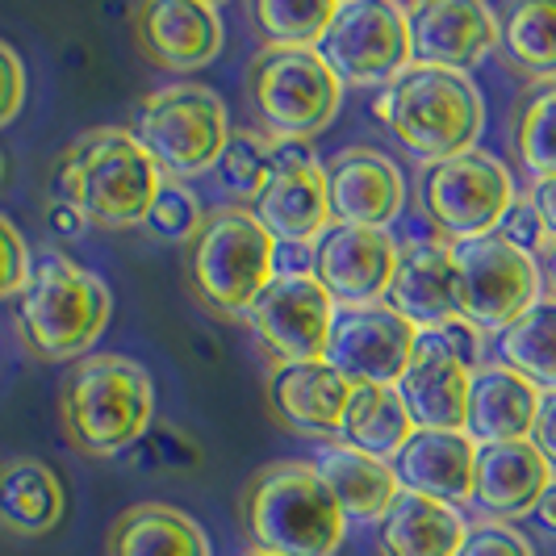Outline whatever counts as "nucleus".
<instances>
[{"label":"nucleus","mask_w":556,"mask_h":556,"mask_svg":"<svg viewBox=\"0 0 556 556\" xmlns=\"http://www.w3.org/2000/svg\"><path fill=\"white\" fill-rule=\"evenodd\" d=\"M164 172L126 126L84 130L51 167V201H67L88 226L130 230L147 223Z\"/></svg>","instance_id":"f257e3e1"},{"label":"nucleus","mask_w":556,"mask_h":556,"mask_svg":"<svg viewBox=\"0 0 556 556\" xmlns=\"http://www.w3.org/2000/svg\"><path fill=\"white\" fill-rule=\"evenodd\" d=\"M59 418L67 444L84 456H122L151 431L155 386L130 356L92 352L67 368L59 393Z\"/></svg>","instance_id":"f03ea898"},{"label":"nucleus","mask_w":556,"mask_h":556,"mask_svg":"<svg viewBox=\"0 0 556 556\" xmlns=\"http://www.w3.org/2000/svg\"><path fill=\"white\" fill-rule=\"evenodd\" d=\"M372 113L422 164L477 151V139L485 130V101L477 84L465 72L422 63H410L397 80L386 84Z\"/></svg>","instance_id":"7ed1b4c3"},{"label":"nucleus","mask_w":556,"mask_h":556,"mask_svg":"<svg viewBox=\"0 0 556 556\" xmlns=\"http://www.w3.org/2000/svg\"><path fill=\"white\" fill-rule=\"evenodd\" d=\"M239 519L251 548L273 556H331L348 528L327 481L302 460H277L251 477L239 498Z\"/></svg>","instance_id":"20e7f679"},{"label":"nucleus","mask_w":556,"mask_h":556,"mask_svg":"<svg viewBox=\"0 0 556 556\" xmlns=\"http://www.w3.org/2000/svg\"><path fill=\"white\" fill-rule=\"evenodd\" d=\"M110 289L67 255H42L17 298V334L34 361L63 364L92 356V343L110 327Z\"/></svg>","instance_id":"39448f33"},{"label":"nucleus","mask_w":556,"mask_h":556,"mask_svg":"<svg viewBox=\"0 0 556 556\" xmlns=\"http://www.w3.org/2000/svg\"><path fill=\"white\" fill-rule=\"evenodd\" d=\"M277 239L264 223L243 210L226 205L201 218L197 235L189 239V285L197 302H205L218 314H248L260 293L277 280L273 273Z\"/></svg>","instance_id":"423d86ee"},{"label":"nucleus","mask_w":556,"mask_h":556,"mask_svg":"<svg viewBox=\"0 0 556 556\" xmlns=\"http://www.w3.org/2000/svg\"><path fill=\"white\" fill-rule=\"evenodd\" d=\"M248 101L264 139L314 142L339 113L343 84L318 47H264L248 63Z\"/></svg>","instance_id":"0eeeda50"},{"label":"nucleus","mask_w":556,"mask_h":556,"mask_svg":"<svg viewBox=\"0 0 556 556\" xmlns=\"http://www.w3.org/2000/svg\"><path fill=\"white\" fill-rule=\"evenodd\" d=\"M135 139L160 164L164 180H193L218 167L230 139L223 97L205 84H167L142 97Z\"/></svg>","instance_id":"6e6552de"},{"label":"nucleus","mask_w":556,"mask_h":556,"mask_svg":"<svg viewBox=\"0 0 556 556\" xmlns=\"http://www.w3.org/2000/svg\"><path fill=\"white\" fill-rule=\"evenodd\" d=\"M515 180L502 160L490 151H465L456 160L427 164L418 176V205L422 218L435 226L447 243H469L494 235L502 214L515 205Z\"/></svg>","instance_id":"1a4fd4ad"},{"label":"nucleus","mask_w":556,"mask_h":556,"mask_svg":"<svg viewBox=\"0 0 556 556\" xmlns=\"http://www.w3.org/2000/svg\"><path fill=\"white\" fill-rule=\"evenodd\" d=\"M456 264V314L477 331H506L540 298V264L498 235L452 243Z\"/></svg>","instance_id":"9d476101"},{"label":"nucleus","mask_w":556,"mask_h":556,"mask_svg":"<svg viewBox=\"0 0 556 556\" xmlns=\"http://www.w3.org/2000/svg\"><path fill=\"white\" fill-rule=\"evenodd\" d=\"M318 55L331 63L339 84H390L410 59V26L406 9L390 0H343L334 9L331 29L318 42Z\"/></svg>","instance_id":"9b49d317"},{"label":"nucleus","mask_w":556,"mask_h":556,"mask_svg":"<svg viewBox=\"0 0 556 556\" xmlns=\"http://www.w3.org/2000/svg\"><path fill=\"white\" fill-rule=\"evenodd\" d=\"M334 314V298L314 277H277L248 309V323L268 368H280L323 361Z\"/></svg>","instance_id":"f8f14e48"},{"label":"nucleus","mask_w":556,"mask_h":556,"mask_svg":"<svg viewBox=\"0 0 556 556\" xmlns=\"http://www.w3.org/2000/svg\"><path fill=\"white\" fill-rule=\"evenodd\" d=\"M418 343V327H410L390 306H361L334 314L327 356L334 372L356 390V386H390L397 390L402 372L410 368Z\"/></svg>","instance_id":"ddd939ff"},{"label":"nucleus","mask_w":556,"mask_h":556,"mask_svg":"<svg viewBox=\"0 0 556 556\" xmlns=\"http://www.w3.org/2000/svg\"><path fill=\"white\" fill-rule=\"evenodd\" d=\"M277 243L314 248L331 226L327 205V167L318 164L309 142H273V176L251 210Z\"/></svg>","instance_id":"4468645a"},{"label":"nucleus","mask_w":556,"mask_h":556,"mask_svg":"<svg viewBox=\"0 0 556 556\" xmlns=\"http://www.w3.org/2000/svg\"><path fill=\"white\" fill-rule=\"evenodd\" d=\"M410 59L422 67L465 72L498 51L502 26L481 0H418L406 9Z\"/></svg>","instance_id":"2eb2a0df"},{"label":"nucleus","mask_w":556,"mask_h":556,"mask_svg":"<svg viewBox=\"0 0 556 556\" xmlns=\"http://www.w3.org/2000/svg\"><path fill=\"white\" fill-rule=\"evenodd\" d=\"M397 268V243L368 226H327L314 243V280L348 309L386 306Z\"/></svg>","instance_id":"dca6fc26"},{"label":"nucleus","mask_w":556,"mask_h":556,"mask_svg":"<svg viewBox=\"0 0 556 556\" xmlns=\"http://www.w3.org/2000/svg\"><path fill=\"white\" fill-rule=\"evenodd\" d=\"M130 34L164 72H201L223 55V13L210 0H142L130 13Z\"/></svg>","instance_id":"f3484780"},{"label":"nucleus","mask_w":556,"mask_h":556,"mask_svg":"<svg viewBox=\"0 0 556 556\" xmlns=\"http://www.w3.org/2000/svg\"><path fill=\"white\" fill-rule=\"evenodd\" d=\"M327 167V205L334 226L386 230L406 205V180L390 155L372 147H343Z\"/></svg>","instance_id":"a211bd4d"},{"label":"nucleus","mask_w":556,"mask_h":556,"mask_svg":"<svg viewBox=\"0 0 556 556\" xmlns=\"http://www.w3.org/2000/svg\"><path fill=\"white\" fill-rule=\"evenodd\" d=\"M469 381H473V372L447 352L440 334L431 327L418 331L410 368L397 381V397L415 422V431H465Z\"/></svg>","instance_id":"6ab92c4d"},{"label":"nucleus","mask_w":556,"mask_h":556,"mask_svg":"<svg viewBox=\"0 0 556 556\" xmlns=\"http://www.w3.org/2000/svg\"><path fill=\"white\" fill-rule=\"evenodd\" d=\"M352 402V386L327 361L280 364L268 372V415L306 440H334Z\"/></svg>","instance_id":"aec40b11"},{"label":"nucleus","mask_w":556,"mask_h":556,"mask_svg":"<svg viewBox=\"0 0 556 556\" xmlns=\"http://www.w3.org/2000/svg\"><path fill=\"white\" fill-rule=\"evenodd\" d=\"M397 490L435 502H473L477 444L465 431H415L390 460Z\"/></svg>","instance_id":"412c9836"},{"label":"nucleus","mask_w":556,"mask_h":556,"mask_svg":"<svg viewBox=\"0 0 556 556\" xmlns=\"http://www.w3.org/2000/svg\"><path fill=\"white\" fill-rule=\"evenodd\" d=\"M386 306L418 331L456 318V264H452L447 239L435 235V239H415L397 248V268H393Z\"/></svg>","instance_id":"4be33fe9"},{"label":"nucleus","mask_w":556,"mask_h":556,"mask_svg":"<svg viewBox=\"0 0 556 556\" xmlns=\"http://www.w3.org/2000/svg\"><path fill=\"white\" fill-rule=\"evenodd\" d=\"M548 460L535 452L531 440H510V444H477V477L473 502L490 510L498 523L531 515L540 494L553 485Z\"/></svg>","instance_id":"5701e85b"},{"label":"nucleus","mask_w":556,"mask_h":556,"mask_svg":"<svg viewBox=\"0 0 556 556\" xmlns=\"http://www.w3.org/2000/svg\"><path fill=\"white\" fill-rule=\"evenodd\" d=\"M544 393L519 377L506 364H481L469 381V418L465 435L473 444H510V440H531V427L540 415Z\"/></svg>","instance_id":"b1692460"},{"label":"nucleus","mask_w":556,"mask_h":556,"mask_svg":"<svg viewBox=\"0 0 556 556\" xmlns=\"http://www.w3.org/2000/svg\"><path fill=\"white\" fill-rule=\"evenodd\" d=\"M314 469L327 481V490L334 494L339 510L352 515V519H381L393 506V498L402 494L390 460H377V456L343 444V440H331V444L323 447Z\"/></svg>","instance_id":"393cba45"},{"label":"nucleus","mask_w":556,"mask_h":556,"mask_svg":"<svg viewBox=\"0 0 556 556\" xmlns=\"http://www.w3.org/2000/svg\"><path fill=\"white\" fill-rule=\"evenodd\" d=\"M381 548L386 556H456L465 544V519L456 506L422 494H397L381 515Z\"/></svg>","instance_id":"a878e982"},{"label":"nucleus","mask_w":556,"mask_h":556,"mask_svg":"<svg viewBox=\"0 0 556 556\" xmlns=\"http://www.w3.org/2000/svg\"><path fill=\"white\" fill-rule=\"evenodd\" d=\"M110 556H210V540L185 510L142 502L117 515L110 528Z\"/></svg>","instance_id":"bb28decb"},{"label":"nucleus","mask_w":556,"mask_h":556,"mask_svg":"<svg viewBox=\"0 0 556 556\" xmlns=\"http://www.w3.org/2000/svg\"><path fill=\"white\" fill-rule=\"evenodd\" d=\"M63 519V485L51 465L17 456L0 465V523L17 535H47Z\"/></svg>","instance_id":"cd10ccee"},{"label":"nucleus","mask_w":556,"mask_h":556,"mask_svg":"<svg viewBox=\"0 0 556 556\" xmlns=\"http://www.w3.org/2000/svg\"><path fill=\"white\" fill-rule=\"evenodd\" d=\"M339 435H343V444L361 447L377 460H393L406 447V440L415 435V422L406 415L397 390H390V386H356Z\"/></svg>","instance_id":"c85d7f7f"},{"label":"nucleus","mask_w":556,"mask_h":556,"mask_svg":"<svg viewBox=\"0 0 556 556\" xmlns=\"http://www.w3.org/2000/svg\"><path fill=\"white\" fill-rule=\"evenodd\" d=\"M498 356L506 368L528 377L540 393L556 390V298H535L506 331L498 334Z\"/></svg>","instance_id":"c756f323"},{"label":"nucleus","mask_w":556,"mask_h":556,"mask_svg":"<svg viewBox=\"0 0 556 556\" xmlns=\"http://www.w3.org/2000/svg\"><path fill=\"white\" fill-rule=\"evenodd\" d=\"M502 59L535 84L556 80V0H523L502 22Z\"/></svg>","instance_id":"7c9ffc66"},{"label":"nucleus","mask_w":556,"mask_h":556,"mask_svg":"<svg viewBox=\"0 0 556 556\" xmlns=\"http://www.w3.org/2000/svg\"><path fill=\"white\" fill-rule=\"evenodd\" d=\"M515 160L535 180L556 176V80L535 84L515 110Z\"/></svg>","instance_id":"2f4dec72"},{"label":"nucleus","mask_w":556,"mask_h":556,"mask_svg":"<svg viewBox=\"0 0 556 556\" xmlns=\"http://www.w3.org/2000/svg\"><path fill=\"white\" fill-rule=\"evenodd\" d=\"M334 0H255L251 17L268 47H318L334 22Z\"/></svg>","instance_id":"473e14b6"},{"label":"nucleus","mask_w":556,"mask_h":556,"mask_svg":"<svg viewBox=\"0 0 556 556\" xmlns=\"http://www.w3.org/2000/svg\"><path fill=\"white\" fill-rule=\"evenodd\" d=\"M273 176V139H264L260 130H230L226 151L218 160V180L226 193L255 201L260 189Z\"/></svg>","instance_id":"72a5a7b5"},{"label":"nucleus","mask_w":556,"mask_h":556,"mask_svg":"<svg viewBox=\"0 0 556 556\" xmlns=\"http://www.w3.org/2000/svg\"><path fill=\"white\" fill-rule=\"evenodd\" d=\"M130 456H135L139 469H167V473H189L201 465V447L167 422H155L139 444L130 447Z\"/></svg>","instance_id":"f704fd0d"},{"label":"nucleus","mask_w":556,"mask_h":556,"mask_svg":"<svg viewBox=\"0 0 556 556\" xmlns=\"http://www.w3.org/2000/svg\"><path fill=\"white\" fill-rule=\"evenodd\" d=\"M147 226H151L160 239H172V243L193 239L197 226H201V210H197L193 193H189L180 180H164V189H160L151 214H147Z\"/></svg>","instance_id":"c9c22d12"},{"label":"nucleus","mask_w":556,"mask_h":556,"mask_svg":"<svg viewBox=\"0 0 556 556\" xmlns=\"http://www.w3.org/2000/svg\"><path fill=\"white\" fill-rule=\"evenodd\" d=\"M494 235L506 239L515 251L531 255V260L553 248V235H548V226H544V218H540V210H535V201H531V197H515V205L502 214V223H498Z\"/></svg>","instance_id":"e433bc0d"},{"label":"nucleus","mask_w":556,"mask_h":556,"mask_svg":"<svg viewBox=\"0 0 556 556\" xmlns=\"http://www.w3.org/2000/svg\"><path fill=\"white\" fill-rule=\"evenodd\" d=\"M29 273H34V268H29L26 239H22L17 226L0 214V302L22 298L29 285Z\"/></svg>","instance_id":"4c0bfd02"},{"label":"nucleus","mask_w":556,"mask_h":556,"mask_svg":"<svg viewBox=\"0 0 556 556\" xmlns=\"http://www.w3.org/2000/svg\"><path fill=\"white\" fill-rule=\"evenodd\" d=\"M456 556H535V548H531V540L523 531L490 519V523L469 528V535H465V544H460Z\"/></svg>","instance_id":"58836bf2"},{"label":"nucleus","mask_w":556,"mask_h":556,"mask_svg":"<svg viewBox=\"0 0 556 556\" xmlns=\"http://www.w3.org/2000/svg\"><path fill=\"white\" fill-rule=\"evenodd\" d=\"M22 101H26V67H22V55L0 42V130L22 113Z\"/></svg>","instance_id":"ea45409f"},{"label":"nucleus","mask_w":556,"mask_h":556,"mask_svg":"<svg viewBox=\"0 0 556 556\" xmlns=\"http://www.w3.org/2000/svg\"><path fill=\"white\" fill-rule=\"evenodd\" d=\"M431 331L440 334V343H444L447 352L465 364L469 372H477V368H481V331H477L473 323H465V318L456 314V318H447V323L431 327Z\"/></svg>","instance_id":"a19ab883"},{"label":"nucleus","mask_w":556,"mask_h":556,"mask_svg":"<svg viewBox=\"0 0 556 556\" xmlns=\"http://www.w3.org/2000/svg\"><path fill=\"white\" fill-rule=\"evenodd\" d=\"M531 444H535V452L548 460V469L556 473V390L540 397V415H535V427H531Z\"/></svg>","instance_id":"79ce46f5"},{"label":"nucleus","mask_w":556,"mask_h":556,"mask_svg":"<svg viewBox=\"0 0 556 556\" xmlns=\"http://www.w3.org/2000/svg\"><path fill=\"white\" fill-rule=\"evenodd\" d=\"M273 273L277 277H314V248H306V243H277Z\"/></svg>","instance_id":"37998d69"},{"label":"nucleus","mask_w":556,"mask_h":556,"mask_svg":"<svg viewBox=\"0 0 556 556\" xmlns=\"http://www.w3.org/2000/svg\"><path fill=\"white\" fill-rule=\"evenodd\" d=\"M47 230L59 235V239H80L88 223H84V214L76 205H67V201H51L47 205Z\"/></svg>","instance_id":"c03bdc74"},{"label":"nucleus","mask_w":556,"mask_h":556,"mask_svg":"<svg viewBox=\"0 0 556 556\" xmlns=\"http://www.w3.org/2000/svg\"><path fill=\"white\" fill-rule=\"evenodd\" d=\"M528 197L535 201V210H540V218L548 226V235L556 239V176L553 180H535Z\"/></svg>","instance_id":"a18cd8bd"},{"label":"nucleus","mask_w":556,"mask_h":556,"mask_svg":"<svg viewBox=\"0 0 556 556\" xmlns=\"http://www.w3.org/2000/svg\"><path fill=\"white\" fill-rule=\"evenodd\" d=\"M531 519H535V528L544 531V535H553L556 540V477H553V485L540 494L535 510H531Z\"/></svg>","instance_id":"49530a36"},{"label":"nucleus","mask_w":556,"mask_h":556,"mask_svg":"<svg viewBox=\"0 0 556 556\" xmlns=\"http://www.w3.org/2000/svg\"><path fill=\"white\" fill-rule=\"evenodd\" d=\"M544 277H548V285H553V298H556V239H553V248L544 251Z\"/></svg>","instance_id":"de8ad7c7"},{"label":"nucleus","mask_w":556,"mask_h":556,"mask_svg":"<svg viewBox=\"0 0 556 556\" xmlns=\"http://www.w3.org/2000/svg\"><path fill=\"white\" fill-rule=\"evenodd\" d=\"M248 556H273V553H255V548H251V553Z\"/></svg>","instance_id":"09e8293b"},{"label":"nucleus","mask_w":556,"mask_h":556,"mask_svg":"<svg viewBox=\"0 0 556 556\" xmlns=\"http://www.w3.org/2000/svg\"><path fill=\"white\" fill-rule=\"evenodd\" d=\"M0 176H4V155H0Z\"/></svg>","instance_id":"8fccbe9b"}]
</instances>
